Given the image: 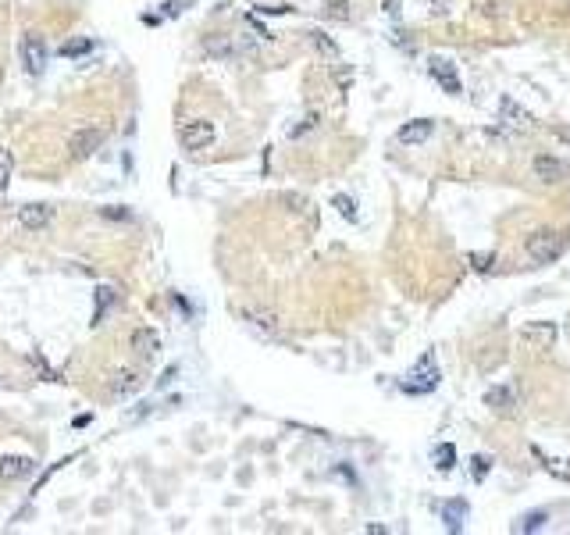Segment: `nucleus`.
<instances>
[{
	"label": "nucleus",
	"mask_w": 570,
	"mask_h": 535,
	"mask_svg": "<svg viewBox=\"0 0 570 535\" xmlns=\"http://www.w3.org/2000/svg\"><path fill=\"white\" fill-rule=\"evenodd\" d=\"M524 250H527V257H531L535 264H553L563 254V236L553 232V229H538V232L527 236Z\"/></svg>",
	"instance_id": "1"
},
{
	"label": "nucleus",
	"mask_w": 570,
	"mask_h": 535,
	"mask_svg": "<svg viewBox=\"0 0 570 535\" xmlns=\"http://www.w3.org/2000/svg\"><path fill=\"white\" fill-rule=\"evenodd\" d=\"M431 389H438V364H435L431 354H425V357L414 364V372L403 378V393L425 396V393H431Z\"/></svg>",
	"instance_id": "2"
},
{
	"label": "nucleus",
	"mask_w": 570,
	"mask_h": 535,
	"mask_svg": "<svg viewBox=\"0 0 570 535\" xmlns=\"http://www.w3.org/2000/svg\"><path fill=\"white\" fill-rule=\"evenodd\" d=\"M214 139H218V129H214V121H207V118H193L179 129V143L189 154H200L207 147H214Z\"/></svg>",
	"instance_id": "3"
},
{
	"label": "nucleus",
	"mask_w": 570,
	"mask_h": 535,
	"mask_svg": "<svg viewBox=\"0 0 570 535\" xmlns=\"http://www.w3.org/2000/svg\"><path fill=\"white\" fill-rule=\"evenodd\" d=\"M103 139H108V132H103L100 125H86V129H79V132L72 136V143H68L72 161H86V157H93V154L103 147Z\"/></svg>",
	"instance_id": "4"
},
{
	"label": "nucleus",
	"mask_w": 570,
	"mask_h": 535,
	"mask_svg": "<svg viewBox=\"0 0 570 535\" xmlns=\"http://www.w3.org/2000/svg\"><path fill=\"white\" fill-rule=\"evenodd\" d=\"M54 214H57V208L54 203H26V208H18V225L22 229H29V232H43L47 225L54 221Z\"/></svg>",
	"instance_id": "5"
},
{
	"label": "nucleus",
	"mask_w": 570,
	"mask_h": 535,
	"mask_svg": "<svg viewBox=\"0 0 570 535\" xmlns=\"http://www.w3.org/2000/svg\"><path fill=\"white\" fill-rule=\"evenodd\" d=\"M22 61H26V72L29 75H43L47 72V43H43V36L29 32L22 39Z\"/></svg>",
	"instance_id": "6"
},
{
	"label": "nucleus",
	"mask_w": 570,
	"mask_h": 535,
	"mask_svg": "<svg viewBox=\"0 0 570 535\" xmlns=\"http://www.w3.org/2000/svg\"><path fill=\"white\" fill-rule=\"evenodd\" d=\"M32 471H36V457H26V454H0V482L29 478Z\"/></svg>",
	"instance_id": "7"
},
{
	"label": "nucleus",
	"mask_w": 570,
	"mask_h": 535,
	"mask_svg": "<svg viewBox=\"0 0 570 535\" xmlns=\"http://www.w3.org/2000/svg\"><path fill=\"white\" fill-rule=\"evenodd\" d=\"M520 343L531 350H549L556 343V321H531L520 328Z\"/></svg>",
	"instance_id": "8"
},
{
	"label": "nucleus",
	"mask_w": 570,
	"mask_h": 535,
	"mask_svg": "<svg viewBox=\"0 0 570 535\" xmlns=\"http://www.w3.org/2000/svg\"><path fill=\"white\" fill-rule=\"evenodd\" d=\"M531 172H535V179L542 182V186H560V182L567 179V164L560 157H553V154H542V157H535Z\"/></svg>",
	"instance_id": "9"
},
{
	"label": "nucleus",
	"mask_w": 570,
	"mask_h": 535,
	"mask_svg": "<svg viewBox=\"0 0 570 535\" xmlns=\"http://www.w3.org/2000/svg\"><path fill=\"white\" fill-rule=\"evenodd\" d=\"M431 132H435V118H414L396 132V143H403V147H420V143L431 139Z\"/></svg>",
	"instance_id": "10"
},
{
	"label": "nucleus",
	"mask_w": 570,
	"mask_h": 535,
	"mask_svg": "<svg viewBox=\"0 0 570 535\" xmlns=\"http://www.w3.org/2000/svg\"><path fill=\"white\" fill-rule=\"evenodd\" d=\"M431 79L438 82L442 90H446L449 97H460L463 86H460V75H456V65L449 57H431Z\"/></svg>",
	"instance_id": "11"
},
{
	"label": "nucleus",
	"mask_w": 570,
	"mask_h": 535,
	"mask_svg": "<svg viewBox=\"0 0 570 535\" xmlns=\"http://www.w3.org/2000/svg\"><path fill=\"white\" fill-rule=\"evenodd\" d=\"M132 350L143 361H154L161 354V339H157L154 328H136V332H132Z\"/></svg>",
	"instance_id": "12"
},
{
	"label": "nucleus",
	"mask_w": 570,
	"mask_h": 535,
	"mask_svg": "<svg viewBox=\"0 0 570 535\" xmlns=\"http://www.w3.org/2000/svg\"><path fill=\"white\" fill-rule=\"evenodd\" d=\"M485 403H489L492 410H499V414H510V410L517 407L513 389H506V385H492L489 393H485Z\"/></svg>",
	"instance_id": "13"
},
{
	"label": "nucleus",
	"mask_w": 570,
	"mask_h": 535,
	"mask_svg": "<svg viewBox=\"0 0 570 535\" xmlns=\"http://www.w3.org/2000/svg\"><path fill=\"white\" fill-rule=\"evenodd\" d=\"M467 503L463 500H449V503H442V521H446V528L449 532H460L463 528V521H467Z\"/></svg>",
	"instance_id": "14"
},
{
	"label": "nucleus",
	"mask_w": 570,
	"mask_h": 535,
	"mask_svg": "<svg viewBox=\"0 0 570 535\" xmlns=\"http://www.w3.org/2000/svg\"><path fill=\"white\" fill-rule=\"evenodd\" d=\"M139 385H143V378H139L136 372H118V378L111 382V393H114V396H132Z\"/></svg>",
	"instance_id": "15"
},
{
	"label": "nucleus",
	"mask_w": 570,
	"mask_h": 535,
	"mask_svg": "<svg viewBox=\"0 0 570 535\" xmlns=\"http://www.w3.org/2000/svg\"><path fill=\"white\" fill-rule=\"evenodd\" d=\"M549 525V514L545 510H531V514H524V518L513 525V532H542Z\"/></svg>",
	"instance_id": "16"
},
{
	"label": "nucleus",
	"mask_w": 570,
	"mask_h": 535,
	"mask_svg": "<svg viewBox=\"0 0 570 535\" xmlns=\"http://www.w3.org/2000/svg\"><path fill=\"white\" fill-rule=\"evenodd\" d=\"M114 300H118V296H114L111 285H100V290H96V314H93V325H100V318L108 314V307H111Z\"/></svg>",
	"instance_id": "17"
},
{
	"label": "nucleus",
	"mask_w": 570,
	"mask_h": 535,
	"mask_svg": "<svg viewBox=\"0 0 570 535\" xmlns=\"http://www.w3.org/2000/svg\"><path fill=\"white\" fill-rule=\"evenodd\" d=\"M435 464H438L442 471H449V467L456 464V450H453V443H442V446H435Z\"/></svg>",
	"instance_id": "18"
},
{
	"label": "nucleus",
	"mask_w": 570,
	"mask_h": 535,
	"mask_svg": "<svg viewBox=\"0 0 570 535\" xmlns=\"http://www.w3.org/2000/svg\"><path fill=\"white\" fill-rule=\"evenodd\" d=\"M502 118L510 121V125H524V121H527V111H520L513 100H502Z\"/></svg>",
	"instance_id": "19"
},
{
	"label": "nucleus",
	"mask_w": 570,
	"mask_h": 535,
	"mask_svg": "<svg viewBox=\"0 0 570 535\" xmlns=\"http://www.w3.org/2000/svg\"><path fill=\"white\" fill-rule=\"evenodd\" d=\"M332 203H335V211H339L343 218H349V221L356 218V200H353V196H346V193H339V196H335Z\"/></svg>",
	"instance_id": "20"
},
{
	"label": "nucleus",
	"mask_w": 570,
	"mask_h": 535,
	"mask_svg": "<svg viewBox=\"0 0 570 535\" xmlns=\"http://www.w3.org/2000/svg\"><path fill=\"white\" fill-rule=\"evenodd\" d=\"M90 50H93L90 39H75V43H65V47H61V54H65V57H79V54H90Z\"/></svg>",
	"instance_id": "21"
},
{
	"label": "nucleus",
	"mask_w": 570,
	"mask_h": 535,
	"mask_svg": "<svg viewBox=\"0 0 570 535\" xmlns=\"http://www.w3.org/2000/svg\"><path fill=\"white\" fill-rule=\"evenodd\" d=\"M203 50L214 54V57H225V54H232V43H228V39H207Z\"/></svg>",
	"instance_id": "22"
},
{
	"label": "nucleus",
	"mask_w": 570,
	"mask_h": 535,
	"mask_svg": "<svg viewBox=\"0 0 570 535\" xmlns=\"http://www.w3.org/2000/svg\"><path fill=\"white\" fill-rule=\"evenodd\" d=\"M8 175H11V150H0V190L8 186Z\"/></svg>",
	"instance_id": "23"
},
{
	"label": "nucleus",
	"mask_w": 570,
	"mask_h": 535,
	"mask_svg": "<svg viewBox=\"0 0 570 535\" xmlns=\"http://www.w3.org/2000/svg\"><path fill=\"white\" fill-rule=\"evenodd\" d=\"M314 43H318V47H321L325 54H332V57H335V54H339V47H335V43H332V39H328L325 32H314Z\"/></svg>",
	"instance_id": "24"
},
{
	"label": "nucleus",
	"mask_w": 570,
	"mask_h": 535,
	"mask_svg": "<svg viewBox=\"0 0 570 535\" xmlns=\"http://www.w3.org/2000/svg\"><path fill=\"white\" fill-rule=\"evenodd\" d=\"M103 218H132V211H125V208H100Z\"/></svg>",
	"instance_id": "25"
},
{
	"label": "nucleus",
	"mask_w": 570,
	"mask_h": 535,
	"mask_svg": "<svg viewBox=\"0 0 570 535\" xmlns=\"http://www.w3.org/2000/svg\"><path fill=\"white\" fill-rule=\"evenodd\" d=\"M492 464H489V457H474V475L478 478H485V471H489Z\"/></svg>",
	"instance_id": "26"
},
{
	"label": "nucleus",
	"mask_w": 570,
	"mask_h": 535,
	"mask_svg": "<svg viewBox=\"0 0 570 535\" xmlns=\"http://www.w3.org/2000/svg\"><path fill=\"white\" fill-rule=\"evenodd\" d=\"M474 264L481 268V272H489V264H496V257H481V254H474Z\"/></svg>",
	"instance_id": "27"
},
{
	"label": "nucleus",
	"mask_w": 570,
	"mask_h": 535,
	"mask_svg": "<svg viewBox=\"0 0 570 535\" xmlns=\"http://www.w3.org/2000/svg\"><path fill=\"white\" fill-rule=\"evenodd\" d=\"M325 4H328L335 14H346V0H325Z\"/></svg>",
	"instance_id": "28"
},
{
	"label": "nucleus",
	"mask_w": 570,
	"mask_h": 535,
	"mask_svg": "<svg viewBox=\"0 0 570 535\" xmlns=\"http://www.w3.org/2000/svg\"><path fill=\"white\" fill-rule=\"evenodd\" d=\"M0 389H4V375H0Z\"/></svg>",
	"instance_id": "29"
}]
</instances>
